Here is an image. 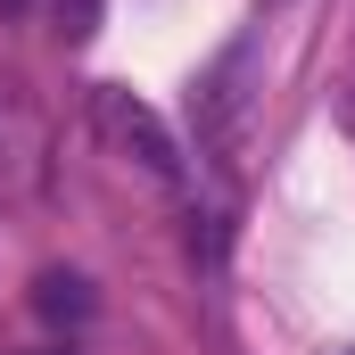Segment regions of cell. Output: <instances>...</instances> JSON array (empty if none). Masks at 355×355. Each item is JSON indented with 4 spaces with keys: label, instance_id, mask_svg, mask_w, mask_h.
<instances>
[{
    "label": "cell",
    "instance_id": "6da1fadb",
    "mask_svg": "<svg viewBox=\"0 0 355 355\" xmlns=\"http://www.w3.org/2000/svg\"><path fill=\"white\" fill-rule=\"evenodd\" d=\"M91 124H99V141H107L124 166H141V174H157V182H182L174 132L157 124V107H149V99H132L124 83H99V91H91Z\"/></svg>",
    "mask_w": 355,
    "mask_h": 355
},
{
    "label": "cell",
    "instance_id": "7a4b0ae2",
    "mask_svg": "<svg viewBox=\"0 0 355 355\" xmlns=\"http://www.w3.org/2000/svg\"><path fill=\"white\" fill-rule=\"evenodd\" d=\"M33 306H42L50 322H83L91 314V281L83 272H42V281H33Z\"/></svg>",
    "mask_w": 355,
    "mask_h": 355
},
{
    "label": "cell",
    "instance_id": "3957f363",
    "mask_svg": "<svg viewBox=\"0 0 355 355\" xmlns=\"http://www.w3.org/2000/svg\"><path fill=\"white\" fill-rule=\"evenodd\" d=\"M99 33V0H58V42H91Z\"/></svg>",
    "mask_w": 355,
    "mask_h": 355
},
{
    "label": "cell",
    "instance_id": "277c9868",
    "mask_svg": "<svg viewBox=\"0 0 355 355\" xmlns=\"http://www.w3.org/2000/svg\"><path fill=\"white\" fill-rule=\"evenodd\" d=\"M339 132H347V141H355V67H347V75H339Z\"/></svg>",
    "mask_w": 355,
    "mask_h": 355
},
{
    "label": "cell",
    "instance_id": "5b68a950",
    "mask_svg": "<svg viewBox=\"0 0 355 355\" xmlns=\"http://www.w3.org/2000/svg\"><path fill=\"white\" fill-rule=\"evenodd\" d=\"M0 8H25V0H0Z\"/></svg>",
    "mask_w": 355,
    "mask_h": 355
}]
</instances>
